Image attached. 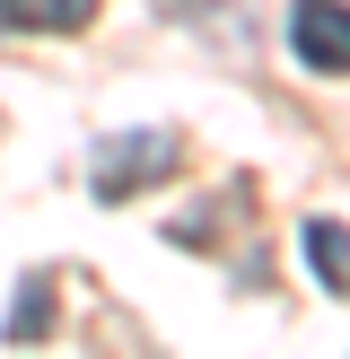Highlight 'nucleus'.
I'll list each match as a JSON object with an SVG mask.
<instances>
[{
  "instance_id": "nucleus-1",
  "label": "nucleus",
  "mask_w": 350,
  "mask_h": 359,
  "mask_svg": "<svg viewBox=\"0 0 350 359\" xmlns=\"http://www.w3.org/2000/svg\"><path fill=\"white\" fill-rule=\"evenodd\" d=\"M289 53L315 79H350V0H289Z\"/></svg>"
},
{
  "instance_id": "nucleus-2",
  "label": "nucleus",
  "mask_w": 350,
  "mask_h": 359,
  "mask_svg": "<svg viewBox=\"0 0 350 359\" xmlns=\"http://www.w3.org/2000/svg\"><path fill=\"white\" fill-rule=\"evenodd\" d=\"M167 167H175V132H114L97 149V193L105 202H132V193L158 184Z\"/></svg>"
},
{
  "instance_id": "nucleus-3",
  "label": "nucleus",
  "mask_w": 350,
  "mask_h": 359,
  "mask_svg": "<svg viewBox=\"0 0 350 359\" xmlns=\"http://www.w3.org/2000/svg\"><path fill=\"white\" fill-rule=\"evenodd\" d=\"M88 18H97V0H0V27L18 35H70Z\"/></svg>"
},
{
  "instance_id": "nucleus-4",
  "label": "nucleus",
  "mask_w": 350,
  "mask_h": 359,
  "mask_svg": "<svg viewBox=\"0 0 350 359\" xmlns=\"http://www.w3.org/2000/svg\"><path fill=\"white\" fill-rule=\"evenodd\" d=\"M298 245H307L315 280H324L332 298H350V228H342V219H307V237H298Z\"/></svg>"
},
{
  "instance_id": "nucleus-5",
  "label": "nucleus",
  "mask_w": 350,
  "mask_h": 359,
  "mask_svg": "<svg viewBox=\"0 0 350 359\" xmlns=\"http://www.w3.org/2000/svg\"><path fill=\"white\" fill-rule=\"evenodd\" d=\"M44 325H52V290H44V280H27V290L9 298V325H0V333H9V342H35Z\"/></svg>"
}]
</instances>
